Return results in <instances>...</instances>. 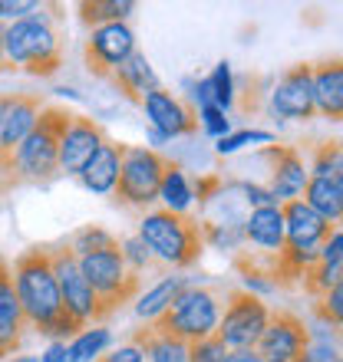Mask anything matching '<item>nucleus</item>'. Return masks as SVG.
I'll list each match as a JSON object with an SVG mask.
<instances>
[{
    "label": "nucleus",
    "instance_id": "f704fd0d",
    "mask_svg": "<svg viewBox=\"0 0 343 362\" xmlns=\"http://www.w3.org/2000/svg\"><path fill=\"white\" fill-rule=\"evenodd\" d=\"M297 362H340L337 359V339L330 343V336L327 333H310V343H307L304 356Z\"/></svg>",
    "mask_w": 343,
    "mask_h": 362
},
{
    "label": "nucleus",
    "instance_id": "a18cd8bd",
    "mask_svg": "<svg viewBox=\"0 0 343 362\" xmlns=\"http://www.w3.org/2000/svg\"><path fill=\"white\" fill-rule=\"evenodd\" d=\"M10 362H37V359H30V356H23V359H10Z\"/></svg>",
    "mask_w": 343,
    "mask_h": 362
},
{
    "label": "nucleus",
    "instance_id": "9d476101",
    "mask_svg": "<svg viewBox=\"0 0 343 362\" xmlns=\"http://www.w3.org/2000/svg\"><path fill=\"white\" fill-rule=\"evenodd\" d=\"M310 343V329L291 310H271L261 339L254 343V353L264 362H297Z\"/></svg>",
    "mask_w": 343,
    "mask_h": 362
},
{
    "label": "nucleus",
    "instance_id": "4be33fe9",
    "mask_svg": "<svg viewBox=\"0 0 343 362\" xmlns=\"http://www.w3.org/2000/svg\"><path fill=\"white\" fill-rule=\"evenodd\" d=\"M109 83H113V86L119 89L129 103H135V105H142L145 95L152 93V89H159V76L152 73V66H149L145 53H139V49H135L133 57L125 59L123 66L109 76Z\"/></svg>",
    "mask_w": 343,
    "mask_h": 362
},
{
    "label": "nucleus",
    "instance_id": "393cba45",
    "mask_svg": "<svg viewBox=\"0 0 343 362\" xmlns=\"http://www.w3.org/2000/svg\"><path fill=\"white\" fill-rule=\"evenodd\" d=\"M181 290H189V280H185V276H169V280H162V284L152 286V290H149V293L135 303V316H139V320H145V323H149V320H155L165 306H172L175 300H179Z\"/></svg>",
    "mask_w": 343,
    "mask_h": 362
},
{
    "label": "nucleus",
    "instance_id": "f3484780",
    "mask_svg": "<svg viewBox=\"0 0 343 362\" xmlns=\"http://www.w3.org/2000/svg\"><path fill=\"white\" fill-rule=\"evenodd\" d=\"M27 316L20 310L17 290H13V270L4 257H0V359L13 356L23 346L27 336Z\"/></svg>",
    "mask_w": 343,
    "mask_h": 362
},
{
    "label": "nucleus",
    "instance_id": "f257e3e1",
    "mask_svg": "<svg viewBox=\"0 0 343 362\" xmlns=\"http://www.w3.org/2000/svg\"><path fill=\"white\" fill-rule=\"evenodd\" d=\"M13 290H17L20 310L27 316V326L40 336H50L57 343L77 339L83 333V323L63 306L53 264H50V244H33L13 260Z\"/></svg>",
    "mask_w": 343,
    "mask_h": 362
},
{
    "label": "nucleus",
    "instance_id": "c85d7f7f",
    "mask_svg": "<svg viewBox=\"0 0 343 362\" xmlns=\"http://www.w3.org/2000/svg\"><path fill=\"white\" fill-rule=\"evenodd\" d=\"M69 247H73L77 257H86V254H99V250H116V247H123V244H119L116 234H109L99 224H86V228H79L69 238Z\"/></svg>",
    "mask_w": 343,
    "mask_h": 362
},
{
    "label": "nucleus",
    "instance_id": "20e7f679",
    "mask_svg": "<svg viewBox=\"0 0 343 362\" xmlns=\"http://www.w3.org/2000/svg\"><path fill=\"white\" fill-rule=\"evenodd\" d=\"M60 10V7H57ZM30 13L13 20L4 30V53L13 69H23L30 76L47 79L63 66V40H60L57 20L60 13Z\"/></svg>",
    "mask_w": 343,
    "mask_h": 362
},
{
    "label": "nucleus",
    "instance_id": "4468645a",
    "mask_svg": "<svg viewBox=\"0 0 343 362\" xmlns=\"http://www.w3.org/2000/svg\"><path fill=\"white\" fill-rule=\"evenodd\" d=\"M271 109L281 119H297L307 122L314 119V93H310V63H297L277 79L274 93H271Z\"/></svg>",
    "mask_w": 343,
    "mask_h": 362
},
{
    "label": "nucleus",
    "instance_id": "c756f323",
    "mask_svg": "<svg viewBox=\"0 0 343 362\" xmlns=\"http://www.w3.org/2000/svg\"><path fill=\"white\" fill-rule=\"evenodd\" d=\"M159 201H165L169 211H185L191 201V188L185 175H181V165L179 162H169L165 168V178H162V188H159Z\"/></svg>",
    "mask_w": 343,
    "mask_h": 362
},
{
    "label": "nucleus",
    "instance_id": "ddd939ff",
    "mask_svg": "<svg viewBox=\"0 0 343 362\" xmlns=\"http://www.w3.org/2000/svg\"><path fill=\"white\" fill-rule=\"evenodd\" d=\"M106 139H109V135H106V129L96 122V119L73 112L67 132L60 139V158H57L60 175H79L86 165H89V158L103 148Z\"/></svg>",
    "mask_w": 343,
    "mask_h": 362
},
{
    "label": "nucleus",
    "instance_id": "f8f14e48",
    "mask_svg": "<svg viewBox=\"0 0 343 362\" xmlns=\"http://www.w3.org/2000/svg\"><path fill=\"white\" fill-rule=\"evenodd\" d=\"M50 264H53V276H57L63 306H67L69 313L86 326L89 323V316H93V290H89L83 270H79V257L73 254L69 240L50 247Z\"/></svg>",
    "mask_w": 343,
    "mask_h": 362
},
{
    "label": "nucleus",
    "instance_id": "39448f33",
    "mask_svg": "<svg viewBox=\"0 0 343 362\" xmlns=\"http://www.w3.org/2000/svg\"><path fill=\"white\" fill-rule=\"evenodd\" d=\"M79 270L93 290V316L89 320H96V323H103L106 316L123 310L142 290V274L125 264L123 247L86 254V257H79Z\"/></svg>",
    "mask_w": 343,
    "mask_h": 362
},
{
    "label": "nucleus",
    "instance_id": "dca6fc26",
    "mask_svg": "<svg viewBox=\"0 0 343 362\" xmlns=\"http://www.w3.org/2000/svg\"><path fill=\"white\" fill-rule=\"evenodd\" d=\"M261 158L271 162V194H274L277 204L284 201H294L307 185V168L304 158L294 145H264L261 148Z\"/></svg>",
    "mask_w": 343,
    "mask_h": 362
},
{
    "label": "nucleus",
    "instance_id": "c9c22d12",
    "mask_svg": "<svg viewBox=\"0 0 343 362\" xmlns=\"http://www.w3.org/2000/svg\"><path fill=\"white\" fill-rule=\"evenodd\" d=\"M123 257H125V264L133 270H139L142 274L145 267H155V260H152V254L145 250V244L139 238H133V240H125L123 244Z\"/></svg>",
    "mask_w": 343,
    "mask_h": 362
},
{
    "label": "nucleus",
    "instance_id": "37998d69",
    "mask_svg": "<svg viewBox=\"0 0 343 362\" xmlns=\"http://www.w3.org/2000/svg\"><path fill=\"white\" fill-rule=\"evenodd\" d=\"M40 362H67V343H53Z\"/></svg>",
    "mask_w": 343,
    "mask_h": 362
},
{
    "label": "nucleus",
    "instance_id": "e433bc0d",
    "mask_svg": "<svg viewBox=\"0 0 343 362\" xmlns=\"http://www.w3.org/2000/svg\"><path fill=\"white\" fill-rule=\"evenodd\" d=\"M221 188H225V178L221 175H205V178L195 181V188H191V201H198L201 208L211 204V198H218Z\"/></svg>",
    "mask_w": 343,
    "mask_h": 362
},
{
    "label": "nucleus",
    "instance_id": "423d86ee",
    "mask_svg": "<svg viewBox=\"0 0 343 362\" xmlns=\"http://www.w3.org/2000/svg\"><path fill=\"white\" fill-rule=\"evenodd\" d=\"M218 293L205 290V286H189L181 290L179 300L172 306H165L162 313L142 323L152 336H175L181 343H198L205 336H211L218 329Z\"/></svg>",
    "mask_w": 343,
    "mask_h": 362
},
{
    "label": "nucleus",
    "instance_id": "b1692460",
    "mask_svg": "<svg viewBox=\"0 0 343 362\" xmlns=\"http://www.w3.org/2000/svg\"><path fill=\"white\" fill-rule=\"evenodd\" d=\"M129 343L135 349H142V356L149 362H189V343H181L175 336H152L145 326H139Z\"/></svg>",
    "mask_w": 343,
    "mask_h": 362
},
{
    "label": "nucleus",
    "instance_id": "79ce46f5",
    "mask_svg": "<svg viewBox=\"0 0 343 362\" xmlns=\"http://www.w3.org/2000/svg\"><path fill=\"white\" fill-rule=\"evenodd\" d=\"M225 362H264V359H261L254 349H228Z\"/></svg>",
    "mask_w": 343,
    "mask_h": 362
},
{
    "label": "nucleus",
    "instance_id": "2f4dec72",
    "mask_svg": "<svg viewBox=\"0 0 343 362\" xmlns=\"http://www.w3.org/2000/svg\"><path fill=\"white\" fill-rule=\"evenodd\" d=\"M314 316L334 336H340V323H343V290L340 286H334V290L324 293V296H317L314 300Z\"/></svg>",
    "mask_w": 343,
    "mask_h": 362
},
{
    "label": "nucleus",
    "instance_id": "72a5a7b5",
    "mask_svg": "<svg viewBox=\"0 0 343 362\" xmlns=\"http://www.w3.org/2000/svg\"><path fill=\"white\" fill-rule=\"evenodd\" d=\"M225 356H228V346L215 333L198 339V343H189V362H225Z\"/></svg>",
    "mask_w": 343,
    "mask_h": 362
},
{
    "label": "nucleus",
    "instance_id": "4c0bfd02",
    "mask_svg": "<svg viewBox=\"0 0 343 362\" xmlns=\"http://www.w3.org/2000/svg\"><path fill=\"white\" fill-rule=\"evenodd\" d=\"M248 142H271V132H235V135H225L218 142V152H235V148H241V145H248Z\"/></svg>",
    "mask_w": 343,
    "mask_h": 362
},
{
    "label": "nucleus",
    "instance_id": "6e6552de",
    "mask_svg": "<svg viewBox=\"0 0 343 362\" xmlns=\"http://www.w3.org/2000/svg\"><path fill=\"white\" fill-rule=\"evenodd\" d=\"M43 105L47 99L40 93H0V194L7 185L13 155H17L20 142L30 135Z\"/></svg>",
    "mask_w": 343,
    "mask_h": 362
},
{
    "label": "nucleus",
    "instance_id": "473e14b6",
    "mask_svg": "<svg viewBox=\"0 0 343 362\" xmlns=\"http://www.w3.org/2000/svg\"><path fill=\"white\" fill-rule=\"evenodd\" d=\"M211 103L218 105L221 112L235 105V83H231V66L228 63H218L215 73H211Z\"/></svg>",
    "mask_w": 343,
    "mask_h": 362
},
{
    "label": "nucleus",
    "instance_id": "7c9ffc66",
    "mask_svg": "<svg viewBox=\"0 0 343 362\" xmlns=\"http://www.w3.org/2000/svg\"><path fill=\"white\" fill-rule=\"evenodd\" d=\"M109 343V329H83V333L67 346V362H93Z\"/></svg>",
    "mask_w": 343,
    "mask_h": 362
},
{
    "label": "nucleus",
    "instance_id": "a878e982",
    "mask_svg": "<svg viewBox=\"0 0 343 362\" xmlns=\"http://www.w3.org/2000/svg\"><path fill=\"white\" fill-rule=\"evenodd\" d=\"M77 10H79V23L83 27L99 30L106 23H123L135 10V4H129V0H86Z\"/></svg>",
    "mask_w": 343,
    "mask_h": 362
},
{
    "label": "nucleus",
    "instance_id": "a19ab883",
    "mask_svg": "<svg viewBox=\"0 0 343 362\" xmlns=\"http://www.w3.org/2000/svg\"><path fill=\"white\" fill-rule=\"evenodd\" d=\"M93 362H145V356H142V349H135L133 343H125V346H119V349H113V353L96 356Z\"/></svg>",
    "mask_w": 343,
    "mask_h": 362
},
{
    "label": "nucleus",
    "instance_id": "9b49d317",
    "mask_svg": "<svg viewBox=\"0 0 343 362\" xmlns=\"http://www.w3.org/2000/svg\"><path fill=\"white\" fill-rule=\"evenodd\" d=\"M133 53H135V33L125 23H106V27L93 30V37L86 40L83 47L86 69L96 79H109Z\"/></svg>",
    "mask_w": 343,
    "mask_h": 362
},
{
    "label": "nucleus",
    "instance_id": "f03ea898",
    "mask_svg": "<svg viewBox=\"0 0 343 362\" xmlns=\"http://www.w3.org/2000/svg\"><path fill=\"white\" fill-rule=\"evenodd\" d=\"M69 119H73V112L67 105H43L40 109L30 135L20 142L17 155H13L4 194L20 188V185H50L53 178H60V168H57L60 139L67 132Z\"/></svg>",
    "mask_w": 343,
    "mask_h": 362
},
{
    "label": "nucleus",
    "instance_id": "7ed1b4c3",
    "mask_svg": "<svg viewBox=\"0 0 343 362\" xmlns=\"http://www.w3.org/2000/svg\"><path fill=\"white\" fill-rule=\"evenodd\" d=\"M139 240L152 254L159 270L195 267L205 254V234H201L198 218H191L185 211H149L139 224Z\"/></svg>",
    "mask_w": 343,
    "mask_h": 362
},
{
    "label": "nucleus",
    "instance_id": "aec40b11",
    "mask_svg": "<svg viewBox=\"0 0 343 362\" xmlns=\"http://www.w3.org/2000/svg\"><path fill=\"white\" fill-rule=\"evenodd\" d=\"M123 155H125V142L106 139L103 148H99V152L89 158V165L77 175V178L83 181V188L96 191V194H113L116 178H119V165H123Z\"/></svg>",
    "mask_w": 343,
    "mask_h": 362
},
{
    "label": "nucleus",
    "instance_id": "5701e85b",
    "mask_svg": "<svg viewBox=\"0 0 343 362\" xmlns=\"http://www.w3.org/2000/svg\"><path fill=\"white\" fill-rule=\"evenodd\" d=\"M304 204L314 208L317 214L330 224H340V214H343V181L337 178H307L304 185Z\"/></svg>",
    "mask_w": 343,
    "mask_h": 362
},
{
    "label": "nucleus",
    "instance_id": "1a4fd4ad",
    "mask_svg": "<svg viewBox=\"0 0 343 362\" xmlns=\"http://www.w3.org/2000/svg\"><path fill=\"white\" fill-rule=\"evenodd\" d=\"M267 303L251 290H228V306L218 316V336L228 349H254L267 326Z\"/></svg>",
    "mask_w": 343,
    "mask_h": 362
},
{
    "label": "nucleus",
    "instance_id": "c03bdc74",
    "mask_svg": "<svg viewBox=\"0 0 343 362\" xmlns=\"http://www.w3.org/2000/svg\"><path fill=\"white\" fill-rule=\"evenodd\" d=\"M4 30H7V23H0V73H17V69L7 63V53H4Z\"/></svg>",
    "mask_w": 343,
    "mask_h": 362
},
{
    "label": "nucleus",
    "instance_id": "6ab92c4d",
    "mask_svg": "<svg viewBox=\"0 0 343 362\" xmlns=\"http://www.w3.org/2000/svg\"><path fill=\"white\" fill-rule=\"evenodd\" d=\"M310 93H314V109L330 122L343 119V63L340 57L310 63Z\"/></svg>",
    "mask_w": 343,
    "mask_h": 362
},
{
    "label": "nucleus",
    "instance_id": "a211bd4d",
    "mask_svg": "<svg viewBox=\"0 0 343 362\" xmlns=\"http://www.w3.org/2000/svg\"><path fill=\"white\" fill-rule=\"evenodd\" d=\"M281 218H284V240L294 247H320L334 230H340L337 224L324 221L314 208H307L300 198L284 201L281 204Z\"/></svg>",
    "mask_w": 343,
    "mask_h": 362
},
{
    "label": "nucleus",
    "instance_id": "2eb2a0df",
    "mask_svg": "<svg viewBox=\"0 0 343 362\" xmlns=\"http://www.w3.org/2000/svg\"><path fill=\"white\" fill-rule=\"evenodd\" d=\"M142 109H145L149 122L155 125V132L162 135V139L198 132V112H195L189 103H181V99H175L172 93H165L162 86L145 95Z\"/></svg>",
    "mask_w": 343,
    "mask_h": 362
},
{
    "label": "nucleus",
    "instance_id": "412c9836",
    "mask_svg": "<svg viewBox=\"0 0 343 362\" xmlns=\"http://www.w3.org/2000/svg\"><path fill=\"white\" fill-rule=\"evenodd\" d=\"M244 240H251L261 254H274L284 247V218H281V204H267V208H254L241 224Z\"/></svg>",
    "mask_w": 343,
    "mask_h": 362
},
{
    "label": "nucleus",
    "instance_id": "bb28decb",
    "mask_svg": "<svg viewBox=\"0 0 343 362\" xmlns=\"http://www.w3.org/2000/svg\"><path fill=\"white\" fill-rule=\"evenodd\" d=\"M340 276H343V260H320L317 257L314 264L304 270L300 286H304V293L310 296V300H317V296L330 293L334 286H340Z\"/></svg>",
    "mask_w": 343,
    "mask_h": 362
},
{
    "label": "nucleus",
    "instance_id": "cd10ccee",
    "mask_svg": "<svg viewBox=\"0 0 343 362\" xmlns=\"http://www.w3.org/2000/svg\"><path fill=\"white\" fill-rule=\"evenodd\" d=\"M307 178H337L343 181V148L340 139H324V142L314 145V155H310V172Z\"/></svg>",
    "mask_w": 343,
    "mask_h": 362
},
{
    "label": "nucleus",
    "instance_id": "ea45409f",
    "mask_svg": "<svg viewBox=\"0 0 343 362\" xmlns=\"http://www.w3.org/2000/svg\"><path fill=\"white\" fill-rule=\"evenodd\" d=\"M33 10H40V4H33V0H0V17L23 20V17H30Z\"/></svg>",
    "mask_w": 343,
    "mask_h": 362
},
{
    "label": "nucleus",
    "instance_id": "0eeeda50",
    "mask_svg": "<svg viewBox=\"0 0 343 362\" xmlns=\"http://www.w3.org/2000/svg\"><path fill=\"white\" fill-rule=\"evenodd\" d=\"M169 155L145 148V145H125L123 165H119V178L113 188V201L123 208H149L159 201L165 168H169Z\"/></svg>",
    "mask_w": 343,
    "mask_h": 362
},
{
    "label": "nucleus",
    "instance_id": "58836bf2",
    "mask_svg": "<svg viewBox=\"0 0 343 362\" xmlns=\"http://www.w3.org/2000/svg\"><path fill=\"white\" fill-rule=\"evenodd\" d=\"M201 119H205V132H211V135H228V119H225V112H221L218 105H201Z\"/></svg>",
    "mask_w": 343,
    "mask_h": 362
}]
</instances>
